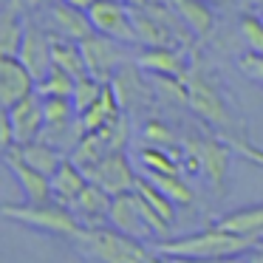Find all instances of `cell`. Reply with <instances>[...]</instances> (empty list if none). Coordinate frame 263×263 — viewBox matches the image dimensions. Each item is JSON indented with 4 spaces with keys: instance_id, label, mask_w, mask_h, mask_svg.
Here are the masks:
<instances>
[{
    "instance_id": "7c38bea8",
    "label": "cell",
    "mask_w": 263,
    "mask_h": 263,
    "mask_svg": "<svg viewBox=\"0 0 263 263\" xmlns=\"http://www.w3.org/2000/svg\"><path fill=\"white\" fill-rule=\"evenodd\" d=\"M3 110H9V116H12L14 133H17V144L34 142V139L43 136V130H46V110H43V97L37 91L23 97L17 105L3 108Z\"/></svg>"
},
{
    "instance_id": "3957f363",
    "label": "cell",
    "mask_w": 263,
    "mask_h": 263,
    "mask_svg": "<svg viewBox=\"0 0 263 263\" xmlns=\"http://www.w3.org/2000/svg\"><path fill=\"white\" fill-rule=\"evenodd\" d=\"M3 218L17 221V223L31 227V229H40V232L63 235V238H71V240L82 229V223L74 215V210L68 204L54 201V198L43 201V204H34V201H26V204H3Z\"/></svg>"
},
{
    "instance_id": "1f68e13d",
    "label": "cell",
    "mask_w": 263,
    "mask_h": 263,
    "mask_svg": "<svg viewBox=\"0 0 263 263\" xmlns=\"http://www.w3.org/2000/svg\"><path fill=\"white\" fill-rule=\"evenodd\" d=\"M238 68L243 71L246 80L260 82V85H263V54L249 51V54H243V57H238Z\"/></svg>"
},
{
    "instance_id": "ac0fdd59",
    "label": "cell",
    "mask_w": 263,
    "mask_h": 263,
    "mask_svg": "<svg viewBox=\"0 0 263 263\" xmlns=\"http://www.w3.org/2000/svg\"><path fill=\"white\" fill-rule=\"evenodd\" d=\"M119 108H122V99H119V93H116L114 82H105L102 97H99L97 102H93L91 108L85 110V114L77 116V119H80L82 133L99 130V127H105L108 122H114L116 116H122V114H119Z\"/></svg>"
},
{
    "instance_id": "4316f807",
    "label": "cell",
    "mask_w": 263,
    "mask_h": 263,
    "mask_svg": "<svg viewBox=\"0 0 263 263\" xmlns=\"http://www.w3.org/2000/svg\"><path fill=\"white\" fill-rule=\"evenodd\" d=\"M102 91H105V82L97 80L93 74L80 77V80L74 82V93H71V99H74V108H77V116L85 114V110L91 108V105L97 102L99 97H102Z\"/></svg>"
},
{
    "instance_id": "d6a6232c",
    "label": "cell",
    "mask_w": 263,
    "mask_h": 263,
    "mask_svg": "<svg viewBox=\"0 0 263 263\" xmlns=\"http://www.w3.org/2000/svg\"><path fill=\"white\" fill-rule=\"evenodd\" d=\"M0 147L3 150H9V147H14L17 144V133H14V125H12V116H9V110H3L0 114Z\"/></svg>"
},
{
    "instance_id": "f546056e",
    "label": "cell",
    "mask_w": 263,
    "mask_h": 263,
    "mask_svg": "<svg viewBox=\"0 0 263 263\" xmlns=\"http://www.w3.org/2000/svg\"><path fill=\"white\" fill-rule=\"evenodd\" d=\"M240 37L249 51L263 54V14H243L240 17Z\"/></svg>"
},
{
    "instance_id": "44dd1931",
    "label": "cell",
    "mask_w": 263,
    "mask_h": 263,
    "mask_svg": "<svg viewBox=\"0 0 263 263\" xmlns=\"http://www.w3.org/2000/svg\"><path fill=\"white\" fill-rule=\"evenodd\" d=\"M173 9L178 12V17L190 26V31L198 37L210 34L212 26H215V14H212L210 0H173Z\"/></svg>"
},
{
    "instance_id": "f1b7e54d",
    "label": "cell",
    "mask_w": 263,
    "mask_h": 263,
    "mask_svg": "<svg viewBox=\"0 0 263 263\" xmlns=\"http://www.w3.org/2000/svg\"><path fill=\"white\" fill-rule=\"evenodd\" d=\"M139 161H142V167L147 173H181V164L170 153H164L159 144L156 147H144L139 153Z\"/></svg>"
},
{
    "instance_id": "4fadbf2b",
    "label": "cell",
    "mask_w": 263,
    "mask_h": 263,
    "mask_svg": "<svg viewBox=\"0 0 263 263\" xmlns=\"http://www.w3.org/2000/svg\"><path fill=\"white\" fill-rule=\"evenodd\" d=\"M3 161L6 167L12 170V176L17 178V184L23 187V195L26 201H34V204H43V201H51L54 193H51V178L46 173L34 170L31 164H26L20 159L17 150H3Z\"/></svg>"
},
{
    "instance_id": "7a4b0ae2",
    "label": "cell",
    "mask_w": 263,
    "mask_h": 263,
    "mask_svg": "<svg viewBox=\"0 0 263 263\" xmlns=\"http://www.w3.org/2000/svg\"><path fill=\"white\" fill-rule=\"evenodd\" d=\"M77 249L85 257H93L99 263H147V249L139 243V238L110 227H82L74 238Z\"/></svg>"
},
{
    "instance_id": "8d00e7d4",
    "label": "cell",
    "mask_w": 263,
    "mask_h": 263,
    "mask_svg": "<svg viewBox=\"0 0 263 263\" xmlns=\"http://www.w3.org/2000/svg\"><path fill=\"white\" fill-rule=\"evenodd\" d=\"M147 263H176V260H173V257H167V255L164 257H153V255H150Z\"/></svg>"
},
{
    "instance_id": "6da1fadb",
    "label": "cell",
    "mask_w": 263,
    "mask_h": 263,
    "mask_svg": "<svg viewBox=\"0 0 263 263\" xmlns=\"http://www.w3.org/2000/svg\"><path fill=\"white\" fill-rule=\"evenodd\" d=\"M263 246V232H232L223 227H210L204 232L187 235L176 240H161L156 249L167 257H240L249 255L252 249Z\"/></svg>"
},
{
    "instance_id": "836d02e7",
    "label": "cell",
    "mask_w": 263,
    "mask_h": 263,
    "mask_svg": "<svg viewBox=\"0 0 263 263\" xmlns=\"http://www.w3.org/2000/svg\"><path fill=\"white\" fill-rule=\"evenodd\" d=\"M176 263H240V257H173Z\"/></svg>"
},
{
    "instance_id": "83f0119b",
    "label": "cell",
    "mask_w": 263,
    "mask_h": 263,
    "mask_svg": "<svg viewBox=\"0 0 263 263\" xmlns=\"http://www.w3.org/2000/svg\"><path fill=\"white\" fill-rule=\"evenodd\" d=\"M136 190L139 195H142L144 201H147L150 206H153L156 212H159L161 218H164V221H170L173 223V215H176V210H173V206H176V201L170 198V195L167 193H161L159 187H156L153 181H144V178H136Z\"/></svg>"
},
{
    "instance_id": "603a6c76",
    "label": "cell",
    "mask_w": 263,
    "mask_h": 263,
    "mask_svg": "<svg viewBox=\"0 0 263 263\" xmlns=\"http://www.w3.org/2000/svg\"><path fill=\"white\" fill-rule=\"evenodd\" d=\"M43 110H46V130L43 133L63 130V127H71L77 122V108L71 97H43Z\"/></svg>"
},
{
    "instance_id": "7402d4cb",
    "label": "cell",
    "mask_w": 263,
    "mask_h": 263,
    "mask_svg": "<svg viewBox=\"0 0 263 263\" xmlns=\"http://www.w3.org/2000/svg\"><path fill=\"white\" fill-rule=\"evenodd\" d=\"M54 65L65 68L77 80L88 74V63H85V54H82V46L77 40H71V37H63V34L54 37Z\"/></svg>"
},
{
    "instance_id": "cb8c5ba5",
    "label": "cell",
    "mask_w": 263,
    "mask_h": 263,
    "mask_svg": "<svg viewBox=\"0 0 263 263\" xmlns=\"http://www.w3.org/2000/svg\"><path fill=\"white\" fill-rule=\"evenodd\" d=\"M218 227L232 229V232H243V235L263 232V204L243 206V210L232 212V215H223L221 221H218Z\"/></svg>"
},
{
    "instance_id": "b9f144b4",
    "label": "cell",
    "mask_w": 263,
    "mask_h": 263,
    "mask_svg": "<svg viewBox=\"0 0 263 263\" xmlns=\"http://www.w3.org/2000/svg\"><path fill=\"white\" fill-rule=\"evenodd\" d=\"M260 14H263V12H260Z\"/></svg>"
},
{
    "instance_id": "5bb4252c",
    "label": "cell",
    "mask_w": 263,
    "mask_h": 263,
    "mask_svg": "<svg viewBox=\"0 0 263 263\" xmlns=\"http://www.w3.org/2000/svg\"><path fill=\"white\" fill-rule=\"evenodd\" d=\"M110 223H114L116 229H122V232L133 235V238H147L150 232H156L153 227H150V221L144 218L142 206H139V198H136V190H130V193H122V195H114V206H110Z\"/></svg>"
},
{
    "instance_id": "2e32d148",
    "label": "cell",
    "mask_w": 263,
    "mask_h": 263,
    "mask_svg": "<svg viewBox=\"0 0 263 263\" xmlns=\"http://www.w3.org/2000/svg\"><path fill=\"white\" fill-rule=\"evenodd\" d=\"M51 23L63 37H71V40H77V43H82L85 37L97 34L88 9L71 6V3H65V0H54L51 3Z\"/></svg>"
},
{
    "instance_id": "d4e9b609",
    "label": "cell",
    "mask_w": 263,
    "mask_h": 263,
    "mask_svg": "<svg viewBox=\"0 0 263 263\" xmlns=\"http://www.w3.org/2000/svg\"><path fill=\"white\" fill-rule=\"evenodd\" d=\"M74 82H77V77H71L60 65H54L43 80H37V93L40 97H71L74 93Z\"/></svg>"
},
{
    "instance_id": "d590c367",
    "label": "cell",
    "mask_w": 263,
    "mask_h": 263,
    "mask_svg": "<svg viewBox=\"0 0 263 263\" xmlns=\"http://www.w3.org/2000/svg\"><path fill=\"white\" fill-rule=\"evenodd\" d=\"M65 3H71V6H80V9H88L93 0H65Z\"/></svg>"
},
{
    "instance_id": "52a82bcc",
    "label": "cell",
    "mask_w": 263,
    "mask_h": 263,
    "mask_svg": "<svg viewBox=\"0 0 263 263\" xmlns=\"http://www.w3.org/2000/svg\"><path fill=\"white\" fill-rule=\"evenodd\" d=\"M37 91V77L14 54H0V108H12Z\"/></svg>"
},
{
    "instance_id": "e0dca14e",
    "label": "cell",
    "mask_w": 263,
    "mask_h": 263,
    "mask_svg": "<svg viewBox=\"0 0 263 263\" xmlns=\"http://www.w3.org/2000/svg\"><path fill=\"white\" fill-rule=\"evenodd\" d=\"M88 173L77 164L74 159H65L63 164L57 167V173L51 176V193H54V201L60 204H74V198L88 187Z\"/></svg>"
},
{
    "instance_id": "60d3db41",
    "label": "cell",
    "mask_w": 263,
    "mask_h": 263,
    "mask_svg": "<svg viewBox=\"0 0 263 263\" xmlns=\"http://www.w3.org/2000/svg\"><path fill=\"white\" fill-rule=\"evenodd\" d=\"M210 3H227V0H210Z\"/></svg>"
},
{
    "instance_id": "ffe728a7",
    "label": "cell",
    "mask_w": 263,
    "mask_h": 263,
    "mask_svg": "<svg viewBox=\"0 0 263 263\" xmlns=\"http://www.w3.org/2000/svg\"><path fill=\"white\" fill-rule=\"evenodd\" d=\"M26 37V20H23V0H9L0 17V54H20Z\"/></svg>"
},
{
    "instance_id": "ba28073f",
    "label": "cell",
    "mask_w": 263,
    "mask_h": 263,
    "mask_svg": "<svg viewBox=\"0 0 263 263\" xmlns=\"http://www.w3.org/2000/svg\"><path fill=\"white\" fill-rule=\"evenodd\" d=\"M187 150L195 156V161L201 164V173L210 178L215 193H221L223 181H227V170H229V144L210 136H190Z\"/></svg>"
},
{
    "instance_id": "74e56055",
    "label": "cell",
    "mask_w": 263,
    "mask_h": 263,
    "mask_svg": "<svg viewBox=\"0 0 263 263\" xmlns=\"http://www.w3.org/2000/svg\"><path fill=\"white\" fill-rule=\"evenodd\" d=\"M127 6H144V3H147V0H125Z\"/></svg>"
},
{
    "instance_id": "4dcf8cb0",
    "label": "cell",
    "mask_w": 263,
    "mask_h": 263,
    "mask_svg": "<svg viewBox=\"0 0 263 263\" xmlns=\"http://www.w3.org/2000/svg\"><path fill=\"white\" fill-rule=\"evenodd\" d=\"M142 136H144V142H153V144H159V147H167V144L176 142L173 130L164 125V122H159V119H150L147 125H144Z\"/></svg>"
},
{
    "instance_id": "8992f818",
    "label": "cell",
    "mask_w": 263,
    "mask_h": 263,
    "mask_svg": "<svg viewBox=\"0 0 263 263\" xmlns=\"http://www.w3.org/2000/svg\"><path fill=\"white\" fill-rule=\"evenodd\" d=\"M85 173H88V178H91L93 184H99L102 190H108L110 195L130 193V190L136 187V173H133L125 150L108 153L105 159H99L97 164L85 167Z\"/></svg>"
},
{
    "instance_id": "d6986e66",
    "label": "cell",
    "mask_w": 263,
    "mask_h": 263,
    "mask_svg": "<svg viewBox=\"0 0 263 263\" xmlns=\"http://www.w3.org/2000/svg\"><path fill=\"white\" fill-rule=\"evenodd\" d=\"M9 150H17L20 159L26 161V164H31L34 170L46 173L48 178L57 173V167L65 161V153L60 147H54L51 142H46V139H34V142H26V144H14V147Z\"/></svg>"
},
{
    "instance_id": "5b68a950",
    "label": "cell",
    "mask_w": 263,
    "mask_h": 263,
    "mask_svg": "<svg viewBox=\"0 0 263 263\" xmlns=\"http://www.w3.org/2000/svg\"><path fill=\"white\" fill-rule=\"evenodd\" d=\"M88 14L99 34L114 37L125 46H139L136 26H133V6H127L125 0H93L88 6Z\"/></svg>"
},
{
    "instance_id": "ab89813d",
    "label": "cell",
    "mask_w": 263,
    "mask_h": 263,
    "mask_svg": "<svg viewBox=\"0 0 263 263\" xmlns=\"http://www.w3.org/2000/svg\"><path fill=\"white\" fill-rule=\"evenodd\" d=\"M249 3H255V6H263V0H249Z\"/></svg>"
},
{
    "instance_id": "8fae6325",
    "label": "cell",
    "mask_w": 263,
    "mask_h": 263,
    "mask_svg": "<svg viewBox=\"0 0 263 263\" xmlns=\"http://www.w3.org/2000/svg\"><path fill=\"white\" fill-rule=\"evenodd\" d=\"M136 65L144 74H167L187 80V46H147L136 57Z\"/></svg>"
},
{
    "instance_id": "9c48e42d",
    "label": "cell",
    "mask_w": 263,
    "mask_h": 263,
    "mask_svg": "<svg viewBox=\"0 0 263 263\" xmlns=\"http://www.w3.org/2000/svg\"><path fill=\"white\" fill-rule=\"evenodd\" d=\"M114 37H105V34H91L80 43L82 46V54H85V63H88V74H93L97 80L102 82H110L116 77V71L125 65V54L116 48Z\"/></svg>"
},
{
    "instance_id": "f35d334b",
    "label": "cell",
    "mask_w": 263,
    "mask_h": 263,
    "mask_svg": "<svg viewBox=\"0 0 263 263\" xmlns=\"http://www.w3.org/2000/svg\"><path fill=\"white\" fill-rule=\"evenodd\" d=\"M147 3H173V0H147Z\"/></svg>"
},
{
    "instance_id": "e575fe53",
    "label": "cell",
    "mask_w": 263,
    "mask_h": 263,
    "mask_svg": "<svg viewBox=\"0 0 263 263\" xmlns=\"http://www.w3.org/2000/svg\"><path fill=\"white\" fill-rule=\"evenodd\" d=\"M23 3H26V9H40L43 3H48V6H51L54 0H23Z\"/></svg>"
},
{
    "instance_id": "30bf717a",
    "label": "cell",
    "mask_w": 263,
    "mask_h": 263,
    "mask_svg": "<svg viewBox=\"0 0 263 263\" xmlns=\"http://www.w3.org/2000/svg\"><path fill=\"white\" fill-rule=\"evenodd\" d=\"M17 57L29 65V71L37 80H43L54 68V37L43 31L37 23H26V37Z\"/></svg>"
},
{
    "instance_id": "484cf974",
    "label": "cell",
    "mask_w": 263,
    "mask_h": 263,
    "mask_svg": "<svg viewBox=\"0 0 263 263\" xmlns=\"http://www.w3.org/2000/svg\"><path fill=\"white\" fill-rule=\"evenodd\" d=\"M147 176H150V181H153L161 193L170 195L176 204H181V206L193 204V190L181 181V173H147Z\"/></svg>"
},
{
    "instance_id": "9a60e30c",
    "label": "cell",
    "mask_w": 263,
    "mask_h": 263,
    "mask_svg": "<svg viewBox=\"0 0 263 263\" xmlns=\"http://www.w3.org/2000/svg\"><path fill=\"white\" fill-rule=\"evenodd\" d=\"M110 206H114V195H110L108 190H102L99 184L88 181V187L74 198L71 210L80 218L82 227H99L102 221L110 218Z\"/></svg>"
},
{
    "instance_id": "277c9868",
    "label": "cell",
    "mask_w": 263,
    "mask_h": 263,
    "mask_svg": "<svg viewBox=\"0 0 263 263\" xmlns=\"http://www.w3.org/2000/svg\"><path fill=\"white\" fill-rule=\"evenodd\" d=\"M187 85H190V108H193L198 116H204V119L223 136V142L232 144V142H238V139H243L240 122L229 114L221 91H218L206 77H201L198 71H190Z\"/></svg>"
}]
</instances>
